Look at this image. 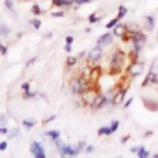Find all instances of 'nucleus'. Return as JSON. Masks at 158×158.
Returning <instances> with one entry per match:
<instances>
[{"mask_svg": "<svg viewBox=\"0 0 158 158\" xmlns=\"http://www.w3.org/2000/svg\"><path fill=\"white\" fill-rule=\"evenodd\" d=\"M155 78H156V75L154 73H150V74L146 76V78L144 79V86H146V83L149 82H152V81H155Z\"/></svg>", "mask_w": 158, "mask_h": 158, "instance_id": "14", "label": "nucleus"}, {"mask_svg": "<svg viewBox=\"0 0 158 158\" xmlns=\"http://www.w3.org/2000/svg\"><path fill=\"white\" fill-rule=\"evenodd\" d=\"M65 40H67V44H71V43L74 41V38H73L72 36H67V38H65Z\"/></svg>", "mask_w": 158, "mask_h": 158, "instance_id": "28", "label": "nucleus"}, {"mask_svg": "<svg viewBox=\"0 0 158 158\" xmlns=\"http://www.w3.org/2000/svg\"><path fill=\"white\" fill-rule=\"evenodd\" d=\"M23 125L28 128H32L36 125V121L34 119H25V120H23Z\"/></svg>", "mask_w": 158, "mask_h": 158, "instance_id": "16", "label": "nucleus"}, {"mask_svg": "<svg viewBox=\"0 0 158 158\" xmlns=\"http://www.w3.org/2000/svg\"><path fill=\"white\" fill-rule=\"evenodd\" d=\"M118 125H119V121H113L112 125H111V130H112V132H116V130L118 129Z\"/></svg>", "mask_w": 158, "mask_h": 158, "instance_id": "22", "label": "nucleus"}, {"mask_svg": "<svg viewBox=\"0 0 158 158\" xmlns=\"http://www.w3.org/2000/svg\"><path fill=\"white\" fill-rule=\"evenodd\" d=\"M117 22H118V18H114V19L111 20V21L109 22V23L107 24L105 26H107L108 29H112V28H114V26L117 24Z\"/></svg>", "mask_w": 158, "mask_h": 158, "instance_id": "18", "label": "nucleus"}, {"mask_svg": "<svg viewBox=\"0 0 158 158\" xmlns=\"http://www.w3.org/2000/svg\"><path fill=\"white\" fill-rule=\"evenodd\" d=\"M31 151L37 158L46 157V154H44V151H43L42 146H41L38 142H33V144H32V146H31Z\"/></svg>", "mask_w": 158, "mask_h": 158, "instance_id": "3", "label": "nucleus"}, {"mask_svg": "<svg viewBox=\"0 0 158 158\" xmlns=\"http://www.w3.org/2000/svg\"><path fill=\"white\" fill-rule=\"evenodd\" d=\"M59 151L61 152L62 155H77L79 153L78 149H73L70 146H65V144H62L60 146Z\"/></svg>", "mask_w": 158, "mask_h": 158, "instance_id": "7", "label": "nucleus"}, {"mask_svg": "<svg viewBox=\"0 0 158 158\" xmlns=\"http://www.w3.org/2000/svg\"><path fill=\"white\" fill-rule=\"evenodd\" d=\"M138 150H139V148H134V149H132L131 152H138Z\"/></svg>", "mask_w": 158, "mask_h": 158, "instance_id": "35", "label": "nucleus"}, {"mask_svg": "<svg viewBox=\"0 0 158 158\" xmlns=\"http://www.w3.org/2000/svg\"><path fill=\"white\" fill-rule=\"evenodd\" d=\"M4 4H5V7H7V9H12V7H13V1H12V0H5Z\"/></svg>", "mask_w": 158, "mask_h": 158, "instance_id": "24", "label": "nucleus"}, {"mask_svg": "<svg viewBox=\"0 0 158 158\" xmlns=\"http://www.w3.org/2000/svg\"><path fill=\"white\" fill-rule=\"evenodd\" d=\"M102 57V49L101 46H97L94 48L93 50H91V52L89 53V58L92 61H97Z\"/></svg>", "mask_w": 158, "mask_h": 158, "instance_id": "4", "label": "nucleus"}, {"mask_svg": "<svg viewBox=\"0 0 158 158\" xmlns=\"http://www.w3.org/2000/svg\"><path fill=\"white\" fill-rule=\"evenodd\" d=\"M133 42H134V46L137 51L141 50L142 46H144V42H146V36L140 33L135 34L133 37Z\"/></svg>", "mask_w": 158, "mask_h": 158, "instance_id": "2", "label": "nucleus"}, {"mask_svg": "<svg viewBox=\"0 0 158 158\" xmlns=\"http://www.w3.org/2000/svg\"><path fill=\"white\" fill-rule=\"evenodd\" d=\"M32 12H33L35 15H40V14H41L40 7H39L37 4H35V5H34V7H33V9H32Z\"/></svg>", "mask_w": 158, "mask_h": 158, "instance_id": "19", "label": "nucleus"}, {"mask_svg": "<svg viewBox=\"0 0 158 158\" xmlns=\"http://www.w3.org/2000/svg\"><path fill=\"white\" fill-rule=\"evenodd\" d=\"M7 133H9L7 129H4V128H0V134H7Z\"/></svg>", "mask_w": 158, "mask_h": 158, "instance_id": "31", "label": "nucleus"}, {"mask_svg": "<svg viewBox=\"0 0 158 158\" xmlns=\"http://www.w3.org/2000/svg\"><path fill=\"white\" fill-rule=\"evenodd\" d=\"M53 2L56 7H62L65 4V0H53Z\"/></svg>", "mask_w": 158, "mask_h": 158, "instance_id": "21", "label": "nucleus"}, {"mask_svg": "<svg viewBox=\"0 0 158 158\" xmlns=\"http://www.w3.org/2000/svg\"><path fill=\"white\" fill-rule=\"evenodd\" d=\"M65 50H67V52H71V44H67V46H65Z\"/></svg>", "mask_w": 158, "mask_h": 158, "instance_id": "34", "label": "nucleus"}, {"mask_svg": "<svg viewBox=\"0 0 158 158\" xmlns=\"http://www.w3.org/2000/svg\"><path fill=\"white\" fill-rule=\"evenodd\" d=\"M132 101H133V98H131V99H130V100H128L127 102H125V108H128V107H129V105L131 104V102H132Z\"/></svg>", "mask_w": 158, "mask_h": 158, "instance_id": "33", "label": "nucleus"}, {"mask_svg": "<svg viewBox=\"0 0 158 158\" xmlns=\"http://www.w3.org/2000/svg\"><path fill=\"white\" fill-rule=\"evenodd\" d=\"M67 63L70 65V67H72V65H74L75 63H76V58L75 57H69L67 60Z\"/></svg>", "mask_w": 158, "mask_h": 158, "instance_id": "20", "label": "nucleus"}, {"mask_svg": "<svg viewBox=\"0 0 158 158\" xmlns=\"http://www.w3.org/2000/svg\"><path fill=\"white\" fill-rule=\"evenodd\" d=\"M137 154H138L139 157H142V158H146L149 156V152L146 151V149H144V146H140L138 150V152H137Z\"/></svg>", "mask_w": 158, "mask_h": 158, "instance_id": "13", "label": "nucleus"}, {"mask_svg": "<svg viewBox=\"0 0 158 158\" xmlns=\"http://www.w3.org/2000/svg\"><path fill=\"white\" fill-rule=\"evenodd\" d=\"M125 33V28L122 24H118L114 28V34L117 37H122Z\"/></svg>", "mask_w": 158, "mask_h": 158, "instance_id": "10", "label": "nucleus"}, {"mask_svg": "<svg viewBox=\"0 0 158 158\" xmlns=\"http://www.w3.org/2000/svg\"><path fill=\"white\" fill-rule=\"evenodd\" d=\"M71 89L74 93H79V92L82 91V84L80 80H74V81L71 83Z\"/></svg>", "mask_w": 158, "mask_h": 158, "instance_id": "9", "label": "nucleus"}, {"mask_svg": "<svg viewBox=\"0 0 158 158\" xmlns=\"http://www.w3.org/2000/svg\"><path fill=\"white\" fill-rule=\"evenodd\" d=\"M142 71H144V65H142L141 63H138V62L133 63L129 69L130 74H131L132 76H134V77L140 75L142 73Z\"/></svg>", "mask_w": 158, "mask_h": 158, "instance_id": "6", "label": "nucleus"}, {"mask_svg": "<svg viewBox=\"0 0 158 158\" xmlns=\"http://www.w3.org/2000/svg\"><path fill=\"white\" fill-rule=\"evenodd\" d=\"M46 134H48L50 137H52L54 140L58 139V137H59V132H58V131H50V132H48Z\"/></svg>", "mask_w": 158, "mask_h": 158, "instance_id": "17", "label": "nucleus"}, {"mask_svg": "<svg viewBox=\"0 0 158 158\" xmlns=\"http://www.w3.org/2000/svg\"><path fill=\"white\" fill-rule=\"evenodd\" d=\"M53 17H62L63 16V13L62 12H58V13H53L52 14Z\"/></svg>", "mask_w": 158, "mask_h": 158, "instance_id": "30", "label": "nucleus"}, {"mask_svg": "<svg viewBox=\"0 0 158 158\" xmlns=\"http://www.w3.org/2000/svg\"><path fill=\"white\" fill-rule=\"evenodd\" d=\"M93 150V146H88V150H86V152H90Z\"/></svg>", "mask_w": 158, "mask_h": 158, "instance_id": "36", "label": "nucleus"}, {"mask_svg": "<svg viewBox=\"0 0 158 158\" xmlns=\"http://www.w3.org/2000/svg\"><path fill=\"white\" fill-rule=\"evenodd\" d=\"M32 23L34 24V26H35V29H39L41 25V22L39 21V20H33V22Z\"/></svg>", "mask_w": 158, "mask_h": 158, "instance_id": "25", "label": "nucleus"}, {"mask_svg": "<svg viewBox=\"0 0 158 158\" xmlns=\"http://www.w3.org/2000/svg\"><path fill=\"white\" fill-rule=\"evenodd\" d=\"M128 10H127V7H125L123 5H120L119 7V11H118V19L119 18H122V17H125V14H127Z\"/></svg>", "mask_w": 158, "mask_h": 158, "instance_id": "15", "label": "nucleus"}, {"mask_svg": "<svg viewBox=\"0 0 158 158\" xmlns=\"http://www.w3.org/2000/svg\"><path fill=\"white\" fill-rule=\"evenodd\" d=\"M75 3H77V4H82V3H86L88 2L89 0H73Z\"/></svg>", "mask_w": 158, "mask_h": 158, "instance_id": "29", "label": "nucleus"}, {"mask_svg": "<svg viewBox=\"0 0 158 158\" xmlns=\"http://www.w3.org/2000/svg\"><path fill=\"white\" fill-rule=\"evenodd\" d=\"M113 41V37L110 33H107V34H103L102 36H100L97 40V44L98 46H108L110 44L111 42Z\"/></svg>", "mask_w": 158, "mask_h": 158, "instance_id": "5", "label": "nucleus"}, {"mask_svg": "<svg viewBox=\"0 0 158 158\" xmlns=\"http://www.w3.org/2000/svg\"><path fill=\"white\" fill-rule=\"evenodd\" d=\"M146 24L148 26L149 30H153L154 25H155V21H154V18L152 16H146Z\"/></svg>", "mask_w": 158, "mask_h": 158, "instance_id": "11", "label": "nucleus"}, {"mask_svg": "<svg viewBox=\"0 0 158 158\" xmlns=\"http://www.w3.org/2000/svg\"><path fill=\"white\" fill-rule=\"evenodd\" d=\"M125 93H127V91H119L117 94H116L115 96H114V98H113V104L115 105H118L120 104V103H122V101H123V98H125Z\"/></svg>", "mask_w": 158, "mask_h": 158, "instance_id": "8", "label": "nucleus"}, {"mask_svg": "<svg viewBox=\"0 0 158 158\" xmlns=\"http://www.w3.org/2000/svg\"><path fill=\"white\" fill-rule=\"evenodd\" d=\"M112 133L113 132H112V130H111V128H108V127L101 128V129H99V131H98L99 135H111Z\"/></svg>", "mask_w": 158, "mask_h": 158, "instance_id": "12", "label": "nucleus"}, {"mask_svg": "<svg viewBox=\"0 0 158 158\" xmlns=\"http://www.w3.org/2000/svg\"><path fill=\"white\" fill-rule=\"evenodd\" d=\"M7 142H5V141L1 142V144H0V151H4L5 149H7Z\"/></svg>", "mask_w": 158, "mask_h": 158, "instance_id": "26", "label": "nucleus"}, {"mask_svg": "<svg viewBox=\"0 0 158 158\" xmlns=\"http://www.w3.org/2000/svg\"><path fill=\"white\" fill-rule=\"evenodd\" d=\"M123 59H125V55H123V53L122 52L115 53V54L113 55L112 62H111L113 69H115L116 71H118V70L120 69V67L122 65V63H123Z\"/></svg>", "mask_w": 158, "mask_h": 158, "instance_id": "1", "label": "nucleus"}, {"mask_svg": "<svg viewBox=\"0 0 158 158\" xmlns=\"http://www.w3.org/2000/svg\"><path fill=\"white\" fill-rule=\"evenodd\" d=\"M5 116L4 115H3V114H2V115H1V117H0V121H1V123H2V125H4V123H5V122H7V120H5Z\"/></svg>", "mask_w": 158, "mask_h": 158, "instance_id": "32", "label": "nucleus"}, {"mask_svg": "<svg viewBox=\"0 0 158 158\" xmlns=\"http://www.w3.org/2000/svg\"><path fill=\"white\" fill-rule=\"evenodd\" d=\"M22 89L26 92V93H29V90H30V84L29 83H24L22 84Z\"/></svg>", "mask_w": 158, "mask_h": 158, "instance_id": "27", "label": "nucleus"}, {"mask_svg": "<svg viewBox=\"0 0 158 158\" xmlns=\"http://www.w3.org/2000/svg\"><path fill=\"white\" fill-rule=\"evenodd\" d=\"M98 21V18L96 17V14H92L91 16H90V22L91 23H95V22Z\"/></svg>", "mask_w": 158, "mask_h": 158, "instance_id": "23", "label": "nucleus"}]
</instances>
